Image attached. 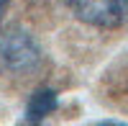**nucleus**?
I'll use <instances>...</instances> for the list:
<instances>
[{
    "instance_id": "nucleus-1",
    "label": "nucleus",
    "mask_w": 128,
    "mask_h": 126,
    "mask_svg": "<svg viewBox=\"0 0 128 126\" xmlns=\"http://www.w3.org/2000/svg\"><path fill=\"white\" fill-rule=\"evenodd\" d=\"M0 62L13 75H31L44 65V51L26 28L10 26L0 36Z\"/></svg>"
},
{
    "instance_id": "nucleus-2",
    "label": "nucleus",
    "mask_w": 128,
    "mask_h": 126,
    "mask_svg": "<svg viewBox=\"0 0 128 126\" xmlns=\"http://www.w3.org/2000/svg\"><path fill=\"white\" fill-rule=\"evenodd\" d=\"M74 18L95 28H120L128 23V0H67Z\"/></svg>"
},
{
    "instance_id": "nucleus-3",
    "label": "nucleus",
    "mask_w": 128,
    "mask_h": 126,
    "mask_svg": "<svg viewBox=\"0 0 128 126\" xmlns=\"http://www.w3.org/2000/svg\"><path fill=\"white\" fill-rule=\"evenodd\" d=\"M59 106V98L51 88H38L34 95L28 98V106H26V123H41L49 113H54Z\"/></svg>"
},
{
    "instance_id": "nucleus-4",
    "label": "nucleus",
    "mask_w": 128,
    "mask_h": 126,
    "mask_svg": "<svg viewBox=\"0 0 128 126\" xmlns=\"http://www.w3.org/2000/svg\"><path fill=\"white\" fill-rule=\"evenodd\" d=\"M8 8V0H0V21H3V10Z\"/></svg>"
}]
</instances>
